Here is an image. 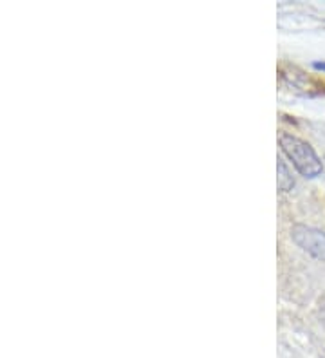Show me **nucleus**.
Wrapping results in <instances>:
<instances>
[{
	"mask_svg": "<svg viewBox=\"0 0 325 358\" xmlns=\"http://www.w3.org/2000/svg\"><path fill=\"white\" fill-rule=\"evenodd\" d=\"M278 141H280L282 152L289 157V162L293 163V166H295L300 176L312 179L318 178L324 172L322 159L308 141L300 140L298 136H293L289 132L280 134Z\"/></svg>",
	"mask_w": 325,
	"mask_h": 358,
	"instance_id": "obj_1",
	"label": "nucleus"
},
{
	"mask_svg": "<svg viewBox=\"0 0 325 358\" xmlns=\"http://www.w3.org/2000/svg\"><path fill=\"white\" fill-rule=\"evenodd\" d=\"M277 172H278V178H277L278 190H280V192H289V190H293V188H295V178H293L289 166L286 165V162H284L282 157H278Z\"/></svg>",
	"mask_w": 325,
	"mask_h": 358,
	"instance_id": "obj_3",
	"label": "nucleus"
},
{
	"mask_svg": "<svg viewBox=\"0 0 325 358\" xmlns=\"http://www.w3.org/2000/svg\"><path fill=\"white\" fill-rule=\"evenodd\" d=\"M291 239L295 245L308 252L315 259L325 261V231L318 228L305 227V224H295L291 228Z\"/></svg>",
	"mask_w": 325,
	"mask_h": 358,
	"instance_id": "obj_2",
	"label": "nucleus"
},
{
	"mask_svg": "<svg viewBox=\"0 0 325 358\" xmlns=\"http://www.w3.org/2000/svg\"><path fill=\"white\" fill-rule=\"evenodd\" d=\"M320 315H322V322L325 324V302L322 304V310H320Z\"/></svg>",
	"mask_w": 325,
	"mask_h": 358,
	"instance_id": "obj_5",
	"label": "nucleus"
},
{
	"mask_svg": "<svg viewBox=\"0 0 325 358\" xmlns=\"http://www.w3.org/2000/svg\"><path fill=\"white\" fill-rule=\"evenodd\" d=\"M312 67L317 71H322V73H325V62H312Z\"/></svg>",
	"mask_w": 325,
	"mask_h": 358,
	"instance_id": "obj_4",
	"label": "nucleus"
}]
</instances>
